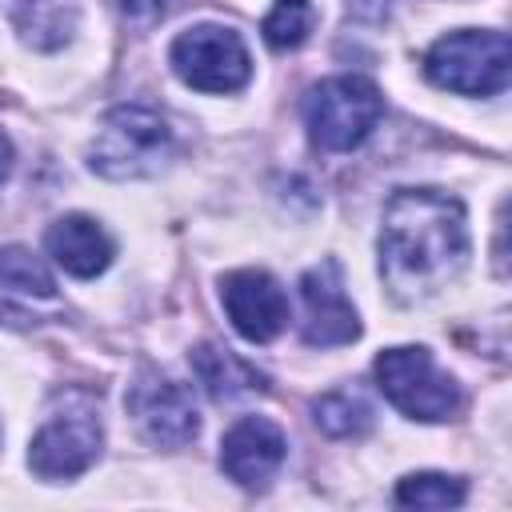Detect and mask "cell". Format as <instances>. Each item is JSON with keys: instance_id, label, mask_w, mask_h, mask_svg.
I'll return each mask as SVG.
<instances>
[{"instance_id": "obj_1", "label": "cell", "mask_w": 512, "mask_h": 512, "mask_svg": "<svg viewBox=\"0 0 512 512\" xmlns=\"http://www.w3.org/2000/svg\"><path fill=\"white\" fill-rule=\"evenodd\" d=\"M468 264L464 204L440 188H400L384 204L380 276L400 304L444 292Z\"/></svg>"}, {"instance_id": "obj_2", "label": "cell", "mask_w": 512, "mask_h": 512, "mask_svg": "<svg viewBox=\"0 0 512 512\" xmlns=\"http://www.w3.org/2000/svg\"><path fill=\"white\" fill-rule=\"evenodd\" d=\"M176 156V132L172 124L144 104H120L112 108L88 148V168L104 180H144L156 176Z\"/></svg>"}, {"instance_id": "obj_3", "label": "cell", "mask_w": 512, "mask_h": 512, "mask_svg": "<svg viewBox=\"0 0 512 512\" xmlns=\"http://www.w3.org/2000/svg\"><path fill=\"white\" fill-rule=\"evenodd\" d=\"M512 72V44L492 28H460L424 52V76L456 96H496Z\"/></svg>"}, {"instance_id": "obj_4", "label": "cell", "mask_w": 512, "mask_h": 512, "mask_svg": "<svg viewBox=\"0 0 512 512\" xmlns=\"http://www.w3.org/2000/svg\"><path fill=\"white\" fill-rule=\"evenodd\" d=\"M384 116V96L368 76H328L304 96V124L320 152L360 148Z\"/></svg>"}, {"instance_id": "obj_5", "label": "cell", "mask_w": 512, "mask_h": 512, "mask_svg": "<svg viewBox=\"0 0 512 512\" xmlns=\"http://www.w3.org/2000/svg\"><path fill=\"white\" fill-rule=\"evenodd\" d=\"M380 392L388 396L392 408H400L412 420H452L460 412V384L432 360L428 348L400 344L376 356L372 364Z\"/></svg>"}, {"instance_id": "obj_6", "label": "cell", "mask_w": 512, "mask_h": 512, "mask_svg": "<svg viewBox=\"0 0 512 512\" xmlns=\"http://www.w3.org/2000/svg\"><path fill=\"white\" fill-rule=\"evenodd\" d=\"M172 72L196 92H240L252 80V56L236 28L228 24H192L168 48Z\"/></svg>"}, {"instance_id": "obj_7", "label": "cell", "mask_w": 512, "mask_h": 512, "mask_svg": "<svg viewBox=\"0 0 512 512\" xmlns=\"http://www.w3.org/2000/svg\"><path fill=\"white\" fill-rule=\"evenodd\" d=\"M104 428L88 400H64L28 444V468L40 480H72L100 460Z\"/></svg>"}, {"instance_id": "obj_8", "label": "cell", "mask_w": 512, "mask_h": 512, "mask_svg": "<svg viewBox=\"0 0 512 512\" xmlns=\"http://www.w3.org/2000/svg\"><path fill=\"white\" fill-rule=\"evenodd\" d=\"M124 408H128L136 432L152 448H184L200 432V416H196V404H192L188 388L152 372V368H144L128 384Z\"/></svg>"}, {"instance_id": "obj_9", "label": "cell", "mask_w": 512, "mask_h": 512, "mask_svg": "<svg viewBox=\"0 0 512 512\" xmlns=\"http://www.w3.org/2000/svg\"><path fill=\"white\" fill-rule=\"evenodd\" d=\"M220 304L248 344H268L288 324V296L264 268H236L220 276Z\"/></svg>"}, {"instance_id": "obj_10", "label": "cell", "mask_w": 512, "mask_h": 512, "mask_svg": "<svg viewBox=\"0 0 512 512\" xmlns=\"http://www.w3.org/2000/svg\"><path fill=\"white\" fill-rule=\"evenodd\" d=\"M300 300H304V324H300L304 344L340 348L360 336V316L344 292L336 260H320L300 276Z\"/></svg>"}, {"instance_id": "obj_11", "label": "cell", "mask_w": 512, "mask_h": 512, "mask_svg": "<svg viewBox=\"0 0 512 512\" xmlns=\"http://www.w3.org/2000/svg\"><path fill=\"white\" fill-rule=\"evenodd\" d=\"M288 456V436L268 416H244L236 420L220 440V468L228 480H236L248 492H260L272 484Z\"/></svg>"}, {"instance_id": "obj_12", "label": "cell", "mask_w": 512, "mask_h": 512, "mask_svg": "<svg viewBox=\"0 0 512 512\" xmlns=\"http://www.w3.org/2000/svg\"><path fill=\"white\" fill-rule=\"evenodd\" d=\"M44 248H48V256H52V264L64 268V272L76 276V280L100 276V272L112 264V256H116L112 236H108L92 216H80V212L60 216V220L44 232Z\"/></svg>"}, {"instance_id": "obj_13", "label": "cell", "mask_w": 512, "mask_h": 512, "mask_svg": "<svg viewBox=\"0 0 512 512\" xmlns=\"http://www.w3.org/2000/svg\"><path fill=\"white\" fill-rule=\"evenodd\" d=\"M12 24L36 52H56L80 24V0H12Z\"/></svg>"}, {"instance_id": "obj_14", "label": "cell", "mask_w": 512, "mask_h": 512, "mask_svg": "<svg viewBox=\"0 0 512 512\" xmlns=\"http://www.w3.org/2000/svg\"><path fill=\"white\" fill-rule=\"evenodd\" d=\"M192 372L196 380L204 384V392L212 400H240V396H252V392H264V376L240 360L236 352L228 348H216V344H200L192 348Z\"/></svg>"}, {"instance_id": "obj_15", "label": "cell", "mask_w": 512, "mask_h": 512, "mask_svg": "<svg viewBox=\"0 0 512 512\" xmlns=\"http://www.w3.org/2000/svg\"><path fill=\"white\" fill-rule=\"evenodd\" d=\"M312 420L324 436L348 440V436H364L376 416H372V404L356 388H332L320 400H312Z\"/></svg>"}, {"instance_id": "obj_16", "label": "cell", "mask_w": 512, "mask_h": 512, "mask_svg": "<svg viewBox=\"0 0 512 512\" xmlns=\"http://www.w3.org/2000/svg\"><path fill=\"white\" fill-rule=\"evenodd\" d=\"M464 480L444 476V472H412L396 484V504L400 508H456L464 504Z\"/></svg>"}, {"instance_id": "obj_17", "label": "cell", "mask_w": 512, "mask_h": 512, "mask_svg": "<svg viewBox=\"0 0 512 512\" xmlns=\"http://www.w3.org/2000/svg\"><path fill=\"white\" fill-rule=\"evenodd\" d=\"M312 24H316L312 0H276L272 12L264 16V40L276 52H288V48H300L308 40Z\"/></svg>"}, {"instance_id": "obj_18", "label": "cell", "mask_w": 512, "mask_h": 512, "mask_svg": "<svg viewBox=\"0 0 512 512\" xmlns=\"http://www.w3.org/2000/svg\"><path fill=\"white\" fill-rule=\"evenodd\" d=\"M0 284L28 292V296H52L56 292L52 272L28 248H0Z\"/></svg>"}, {"instance_id": "obj_19", "label": "cell", "mask_w": 512, "mask_h": 512, "mask_svg": "<svg viewBox=\"0 0 512 512\" xmlns=\"http://www.w3.org/2000/svg\"><path fill=\"white\" fill-rule=\"evenodd\" d=\"M112 4H116V12H120L128 24H136V28H148L152 20L164 16V0H112Z\"/></svg>"}, {"instance_id": "obj_20", "label": "cell", "mask_w": 512, "mask_h": 512, "mask_svg": "<svg viewBox=\"0 0 512 512\" xmlns=\"http://www.w3.org/2000/svg\"><path fill=\"white\" fill-rule=\"evenodd\" d=\"M8 172H12V144H8V136L0 132V184L8 180Z\"/></svg>"}]
</instances>
